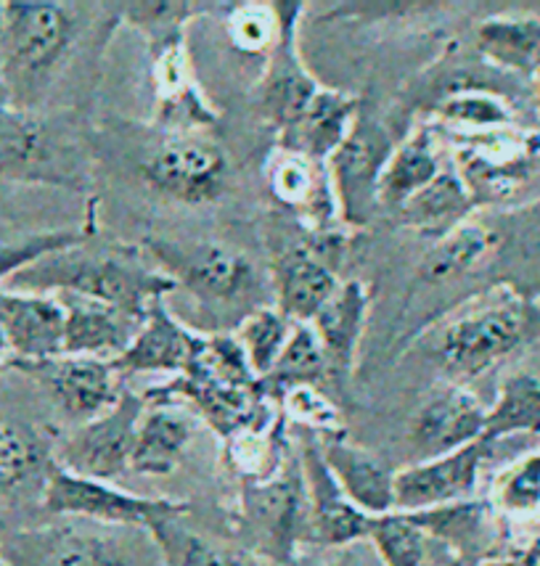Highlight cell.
Instances as JSON below:
<instances>
[{
  "mask_svg": "<svg viewBox=\"0 0 540 566\" xmlns=\"http://www.w3.org/2000/svg\"><path fill=\"white\" fill-rule=\"evenodd\" d=\"M13 292L77 294L104 302L144 321L148 307L167 300L175 283L135 244H83L24 268L9 281Z\"/></svg>",
  "mask_w": 540,
  "mask_h": 566,
  "instance_id": "1",
  "label": "cell"
},
{
  "mask_svg": "<svg viewBox=\"0 0 540 566\" xmlns=\"http://www.w3.org/2000/svg\"><path fill=\"white\" fill-rule=\"evenodd\" d=\"M77 43V11L53 0H0V83L9 106L32 98L64 70Z\"/></svg>",
  "mask_w": 540,
  "mask_h": 566,
  "instance_id": "2",
  "label": "cell"
},
{
  "mask_svg": "<svg viewBox=\"0 0 540 566\" xmlns=\"http://www.w3.org/2000/svg\"><path fill=\"white\" fill-rule=\"evenodd\" d=\"M538 332V310L515 289L498 286L445 321L435 355L454 384H467L522 347Z\"/></svg>",
  "mask_w": 540,
  "mask_h": 566,
  "instance_id": "3",
  "label": "cell"
},
{
  "mask_svg": "<svg viewBox=\"0 0 540 566\" xmlns=\"http://www.w3.org/2000/svg\"><path fill=\"white\" fill-rule=\"evenodd\" d=\"M144 252L154 265L175 283L186 289L199 305L209 310L245 307V313L273 305V294L262 281L252 260L239 249L218 241H184L146 235Z\"/></svg>",
  "mask_w": 540,
  "mask_h": 566,
  "instance_id": "4",
  "label": "cell"
},
{
  "mask_svg": "<svg viewBox=\"0 0 540 566\" xmlns=\"http://www.w3.org/2000/svg\"><path fill=\"white\" fill-rule=\"evenodd\" d=\"M308 488L300 453H292L270 480L241 484V530L247 543L279 564L294 562L308 541Z\"/></svg>",
  "mask_w": 540,
  "mask_h": 566,
  "instance_id": "5",
  "label": "cell"
},
{
  "mask_svg": "<svg viewBox=\"0 0 540 566\" xmlns=\"http://www.w3.org/2000/svg\"><path fill=\"white\" fill-rule=\"evenodd\" d=\"M43 509L56 516L91 518L101 524L154 530L167 518H184L188 503L173 497H144L127 493L112 482L87 480L59 467L56 461L45 471Z\"/></svg>",
  "mask_w": 540,
  "mask_h": 566,
  "instance_id": "6",
  "label": "cell"
},
{
  "mask_svg": "<svg viewBox=\"0 0 540 566\" xmlns=\"http://www.w3.org/2000/svg\"><path fill=\"white\" fill-rule=\"evenodd\" d=\"M347 239L340 231L305 233L283 247L270 268L273 307L292 323H310L342 286L340 262Z\"/></svg>",
  "mask_w": 540,
  "mask_h": 566,
  "instance_id": "7",
  "label": "cell"
},
{
  "mask_svg": "<svg viewBox=\"0 0 540 566\" xmlns=\"http://www.w3.org/2000/svg\"><path fill=\"white\" fill-rule=\"evenodd\" d=\"M393 151L395 144L387 127L357 114L353 130L326 161L342 226L357 231L380 218V184Z\"/></svg>",
  "mask_w": 540,
  "mask_h": 566,
  "instance_id": "8",
  "label": "cell"
},
{
  "mask_svg": "<svg viewBox=\"0 0 540 566\" xmlns=\"http://www.w3.org/2000/svg\"><path fill=\"white\" fill-rule=\"evenodd\" d=\"M141 170L162 197L199 207L226 191L231 161L220 144L201 133H165L146 154Z\"/></svg>",
  "mask_w": 540,
  "mask_h": 566,
  "instance_id": "9",
  "label": "cell"
},
{
  "mask_svg": "<svg viewBox=\"0 0 540 566\" xmlns=\"http://www.w3.org/2000/svg\"><path fill=\"white\" fill-rule=\"evenodd\" d=\"M456 140V170L475 205L515 197L540 159V136H515L511 127L482 133L458 130Z\"/></svg>",
  "mask_w": 540,
  "mask_h": 566,
  "instance_id": "10",
  "label": "cell"
},
{
  "mask_svg": "<svg viewBox=\"0 0 540 566\" xmlns=\"http://www.w3.org/2000/svg\"><path fill=\"white\" fill-rule=\"evenodd\" d=\"M144 410V397L125 387L117 406L101 413L98 419L80 423L59 444L56 463L72 474L87 476V480L114 482L125 471H131L135 429H138Z\"/></svg>",
  "mask_w": 540,
  "mask_h": 566,
  "instance_id": "11",
  "label": "cell"
},
{
  "mask_svg": "<svg viewBox=\"0 0 540 566\" xmlns=\"http://www.w3.org/2000/svg\"><path fill=\"white\" fill-rule=\"evenodd\" d=\"M6 368L19 370L27 379L40 384L66 419L77 423L98 419L101 413L117 406L125 389L117 381L120 376L114 374L112 363L98 357L59 355L38 363L9 360Z\"/></svg>",
  "mask_w": 540,
  "mask_h": 566,
  "instance_id": "12",
  "label": "cell"
},
{
  "mask_svg": "<svg viewBox=\"0 0 540 566\" xmlns=\"http://www.w3.org/2000/svg\"><path fill=\"white\" fill-rule=\"evenodd\" d=\"M302 9L305 6L297 3V0L294 3L292 0L276 3L281 32L266 56V72H262L258 91H255L258 109L276 127V133L292 125L308 109L315 93L321 91L319 80L308 72V66L300 59V49H297V30H300Z\"/></svg>",
  "mask_w": 540,
  "mask_h": 566,
  "instance_id": "13",
  "label": "cell"
},
{
  "mask_svg": "<svg viewBox=\"0 0 540 566\" xmlns=\"http://www.w3.org/2000/svg\"><path fill=\"white\" fill-rule=\"evenodd\" d=\"M0 178L19 184L74 186L66 148L49 119L0 104Z\"/></svg>",
  "mask_w": 540,
  "mask_h": 566,
  "instance_id": "14",
  "label": "cell"
},
{
  "mask_svg": "<svg viewBox=\"0 0 540 566\" xmlns=\"http://www.w3.org/2000/svg\"><path fill=\"white\" fill-rule=\"evenodd\" d=\"M490 440H477L458 448L454 453L418 461L414 467L397 471L395 474V511H429L443 509V505L464 503L475 495L479 471L488 461Z\"/></svg>",
  "mask_w": 540,
  "mask_h": 566,
  "instance_id": "15",
  "label": "cell"
},
{
  "mask_svg": "<svg viewBox=\"0 0 540 566\" xmlns=\"http://www.w3.org/2000/svg\"><path fill=\"white\" fill-rule=\"evenodd\" d=\"M154 83V125L165 133H201L220 123V114L209 104L188 59L186 38L148 49Z\"/></svg>",
  "mask_w": 540,
  "mask_h": 566,
  "instance_id": "16",
  "label": "cell"
},
{
  "mask_svg": "<svg viewBox=\"0 0 540 566\" xmlns=\"http://www.w3.org/2000/svg\"><path fill=\"white\" fill-rule=\"evenodd\" d=\"M300 463L308 488V541L329 548L368 541L374 518L347 501L332 471L323 463L319 437L305 429L300 434Z\"/></svg>",
  "mask_w": 540,
  "mask_h": 566,
  "instance_id": "17",
  "label": "cell"
},
{
  "mask_svg": "<svg viewBox=\"0 0 540 566\" xmlns=\"http://www.w3.org/2000/svg\"><path fill=\"white\" fill-rule=\"evenodd\" d=\"M268 188L270 197L287 207L305 233L340 231V205L326 161L276 148L268 161Z\"/></svg>",
  "mask_w": 540,
  "mask_h": 566,
  "instance_id": "18",
  "label": "cell"
},
{
  "mask_svg": "<svg viewBox=\"0 0 540 566\" xmlns=\"http://www.w3.org/2000/svg\"><path fill=\"white\" fill-rule=\"evenodd\" d=\"M488 410L464 384H443L432 392L411 421L408 437L422 461L454 453L482 440Z\"/></svg>",
  "mask_w": 540,
  "mask_h": 566,
  "instance_id": "19",
  "label": "cell"
},
{
  "mask_svg": "<svg viewBox=\"0 0 540 566\" xmlns=\"http://www.w3.org/2000/svg\"><path fill=\"white\" fill-rule=\"evenodd\" d=\"M205 334L194 332L167 310L165 300L148 307L144 326L138 328L131 347L114 357L112 368L120 379L135 374H165L167 379L186 374L197 357Z\"/></svg>",
  "mask_w": 540,
  "mask_h": 566,
  "instance_id": "20",
  "label": "cell"
},
{
  "mask_svg": "<svg viewBox=\"0 0 540 566\" xmlns=\"http://www.w3.org/2000/svg\"><path fill=\"white\" fill-rule=\"evenodd\" d=\"M0 332L9 360H51L64 355V307L56 296L0 289Z\"/></svg>",
  "mask_w": 540,
  "mask_h": 566,
  "instance_id": "21",
  "label": "cell"
},
{
  "mask_svg": "<svg viewBox=\"0 0 540 566\" xmlns=\"http://www.w3.org/2000/svg\"><path fill=\"white\" fill-rule=\"evenodd\" d=\"M319 437V434H315ZM323 463L332 471L347 501L363 514L376 518L395 511V474L374 453L344 440V434L319 437Z\"/></svg>",
  "mask_w": 540,
  "mask_h": 566,
  "instance_id": "22",
  "label": "cell"
},
{
  "mask_svg": "<svg viewBox=\"0 0 540 566\" xmlns=\"http://www.w3.org/2000/svg\"><path fill=\"white\" fill-rule=\"evenodd\" d=\"M64 307V355L114 360L144 326L135 315L77 294H53Z\"/></svg>",
  "mask_w": 540,
  "mask_h": 566,
  "instance_id": "23",
  "label": "cell"
},
{
  "mask_svg": "<svg viewBox=\"0 0 540 566\" xmlns=\"http://www.w3.org/2000/svg\"><path fill=\"white\" fill-rule=\"evenodd\" d=\"M357 114H361V98L321 87L308 109L292 125L276 133V148L308 159L329 161L342 140L347 138V133L353 130Z\"/></svg>",
  "mask_w": 540,
  "mask_h": 566,
  "instance_id": "24",
  "label": "cell"
},
{
  "mask_svg": "<svg viewBox=\"0 0 540 566\" xmlns=\"http://www.w3.org/2000/svg\"><path fill=\"white\" fill-rule=\"evenodd\" d=\"M197 421L178 402H148L135 429L131 471L141 476H167L184 461Z\"/></svg>",
  "mask_w": 540,
  "mask_h": 566,
  "instance_id": "25",
  "label": "cell"
},
{
  "mask_svg": "<svg viewBox=\"0 0 540 566\" xmlns=\"http://www.w3.org/2000/svg\"><path fill=\"white\" fill-rule=\"evenodd\" d=\"M368 315V289L363 281H344L332 300L310 321L319 336L323 353L329 357L336 387L350 379L355 366L357 345H361L363 328Z\"/></svg>",
  "mask_w": 540,
  "mask_h": 566,
  "instance_id": "26",
  "label": "cell"
},
{
  "mask_svg": "<svg viewBox=\"0 0 540 566\" xmlns=\"http://www.w3.org/2000/svg\"><path fill=\"white\" fill-rule=\"evenodd\" d=\"M475 49L498 70L536 80L540 72V17L498 13L482 19L475 30Z\"/></svg>",
  "mask_w": 540,
  "mask_h": 566,
  "instance_id": "27",
  "label": "cell"
},
{
  "mask_svg": "<svg viewBox=\"0 0 540 566\" xmlns=\"http://www.w3.org/2000/svg\"><path fill=\"white\" fill-rule=\"evenodd\" d=\"M475 210V199H471L469 188L458 170H443L416 197L405 201L403 210L395 214V220L403 228H411V231L424 235V239L440 241L443 235H448L458 226L471 220Z\"/></svg>",
  "mask_w": 540,
  "mask_h": 566,
  "instance_id": "28",
  "label": "cell"
},
{
  "mask_svg": "<svg viewBox=\"0 0 540 566\" xmlns=\"http://www.w3.org/2000/svg\"><path fill=\"white\" fill-rule=\"evenodd\" d=\"M440 167V146L429 127H416L403 144L395 146L393 157L382 172L380 184V210L382 214H395L411 197H416L424 186H429Z\"/></svg>",
  "mask_w": 540,
  "mask_h": 566,
  "instance_id": "29",
  "label": "cell"
},
{
  "mask_svg": "<svg viewBox=\"0 0 540 566\" xmlns=\"http://www.w3.org/2000/svg\"><path fill=\"white\" fill-rule=\"evenodd\" d=\"M329 384L336 387L329 357L323 353L313 326L310 323H294L292 339H289L287 349L281 353L279 363H276L266 379H260L262 395L279 406L281 397L297 387H319L326 392Z\"/></svg>",
  "mask_w": 540,
  "mask_h": 566,
  "instance_id": "30",
  "label": "cell"
},
{
  "mask_svg": "<svg viewBox=\"0 0 540 566\" xmlns=\"http://www.w3.org/2000/svg\"><path fill=\"white\" fill-rule=\"evenodd\" d=\"M492 247H496V233L482 222L467 220L456 231H450L432 244L429 252L424 254L422 265H418V279L432 283V286L461 279L488 258Z\"/></svg>",
  "mask_w": 540,
  "mask_h": 566,
  "instance_id": "31",
  "label": "cell"
},
{
  "mask_svg": "<svg viewBox=\"0 0 540 566\" xmlns=\"http://www.w3.org/2000/svg\"><path fill=\"white\" fill-rule=\"evenodd\" d=\"M515 434H540V379L532 374H511L485 421V440Z\"/></svg>",
  "mask_w": 540,
  "mask_h": 566,
  "instance_id": "32",
  "label": "cell"
},
{
  "mask_svg": "<svg viewBox=\"0 0 540 566\" xmlns=\"http://www.w3.org/2000/svg\"><path fill=\"white\" fill-rule=\"evenodd\" d=\"M49 450L30 427L0 419V495L24 488L40 471H49Z\"/></svg>",
  "mask_w": 540,
  "mask_h": 566,
  "instance_id": "33",
  "label": "cell"
},
{
  "mask_svg": "<svg viewBox=\"0 0 540 566\" xmlns=\"http://www.w3.org/2000/svg\"><path fill=\"white\" fill-rule=\"evenodd\" d=\"M292 332L294 323L283 318L273 305H268L249 313L247 318L236 326L233 336L241 345V349H245L255 376H258V379H266L276 363H279L283 349H287L289 339H292Z\"/></svg>",
  "mask_w": 540,
  "mask_h": 566,
  "instance_id": "34",
  "label": "cell"
},
{
  "mask_svg": "<svg viewBox=\"0 0 540 566\" xmlns=\"http://www.w3.org/2000/svg\"><path fill=\"white\" fill-rule=\"evenodd\" d=\"M112 13L127 27H135L146 38L148 49L167 43V40L186 38V27L201 17L207 3H186V0H170V3H112Z\"/></svg>",
  "mask_w": 540,
  "mask_h": 566,
  "instance_id": "35",
  "label": "cell"
},
{
  "mask_svg": "<svg viewBox=\"0 0 540 566\" xmlns=\"http://www.w3.org/2000/svg\"><path fill=\"white\" fill-rule=\"evenodd\" d=\"M435 112L443 123L461 127L464 133L515 127V112L509 109V104L496 93L477 91V87H461V91L448 93Z\"/></svg>",
  "mask_w": 540,
  "mask_h": 566,
  "instance_id": "36",
  "label": "cell"
},
{
  "mask_svg": "<svg viewBox=\"0 0 540 566\" xmlns=\"http://www.w3.org/2000/svg\"><path fill=\"white\" fill-rule=\"evenodd\" d=\"M427 537L416 518L403 511L376 516L368 532V541L376 545L384 566H429Z\"/></svg>",
  "mask_w": 540,
  "mask_h": 566,
  "instance_id": "37",
  "label": "cell"
},
{
  "mask_svg": "<svg viewBox=\"0 0 540 566\" xmlns=\"http://www.w3.org/2000/svg\"><path fill=\"white\" fill-rule=\"evenodd\" d=\"M148 535L159 545L167 566H245L239 558L205 541L197 532L180 527V518H167L148 530Z\"/></svg>",
  "mask_w": 540,
  "mask_h": 566,
  "instance_id": "38",
  "label": "cell"
},
{
  "mask_svg": "<svg viewBox=\"0 0 540 566\" xmlns=\"http://www.w3.org/2000/svg\"><path fill=\"white\" fill-rule=\"evenodd\" d=\"M87 239H91V228H83V231H45L24 235V239L0 241V283H9L24 268L35 265V262L51 258L56 252H64V249L83 244Z\"/></svg>",
  "mask_w": 540,
  "mask_h": 566,
  "instance_id": "39",
  "label": "cell"
},
{
  "mask_svg": "<svg viewBox=\"0 0 540 566\" xmlns=\"http://www.w3.org/2000/svg\"><path fill=\"white\" fill-rule=\"evenodd\" d=\"M281 413L294 423H300V429L313 431L319 437L329 434H342V410L336 408L334 397L323 392L319 387H297L292 392H287L279 402Z\"/></svg>",
  "mask_w": 540,
  "mask_h": 566,
  "instance_id": "40",
  "label": "cell"
},
{
  "mask_svg": "<svg viewBox=\"0 0 540 566\" xmlns=\"http://www.w3.org/2000/svg\"><path fill=\"white\" fill-rule=\"evenodd\" d=\"M492 497L509 516H530L540 511V450L506 469L498 476Z\"/></svg>",
  "mask_w": 540,
  "mask_h": 566,
  "instance_id": "41",
  "label": "cell"
},
{
  "mask_svg": "<svg viewBox=\"0 0 540 566\" xmlns=\"http://www.w3.org/2000/svg\"><path fill=\"white\" fill-rule=\"evenodd\" d=\"M228 32H231L233 45L239 51L268 56L281 32L276 3L236 6L231 17H228Z\"/></svg>",
  "mask_w": 540,
  "mask_h": 566,
  "instance_id": "42",
  "label": "cell"
},
{
  "mask_svg": "<svg viewBox=\"0 0 540 566\" xmlns=\"http://www.w3.org/2000/svg\"><path fill=\"white\" fill-rule=\"evenodd\" d=\"M6 363H9V347H6L3 332H0V368H6Z\"/></svg>",
  "mask_w": 540,
  "mask_h": 566,
  "instance_id": "43",
  "label": "cell"
},
{
  "mask_svg": "<svg viewBox=\"0 0 540 566\" xmlns=\"http://www.w3.org/2000/svg\"><path fill=\"white\" fill-rule=\"evenodd\" d=\"M532 83H536V106H538V114H540V72H538V77L532 80Z\"/></svg>",
  "mask_w": 540,
  "mask_h": 566,
  "instance_id": "44",
  "label": "cell"
},
{
  "mask_svg": "<svg viewBox=\"0 0 540 566\" xmlns=\"http://www.w3.org/2000/svg\"><path fill=\"white\" fill-rule=\"evenodd\" d=\"M0 91H3V83H0Z\"/></svg>",
  "mask_w": 540,
  "mask_h": 566,
  "instance_id": "45",
  "label": "cell"
}]
</instances>
